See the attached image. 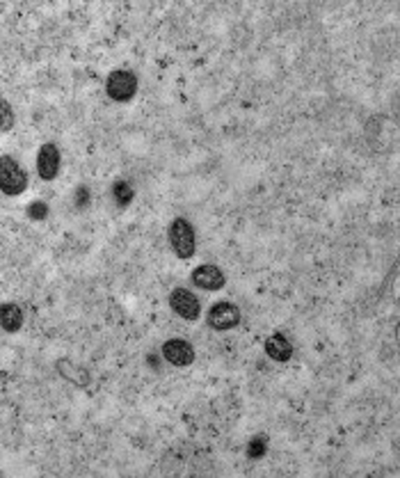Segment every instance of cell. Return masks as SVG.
Wrapping results in <instances>:
<instances>
[{
  "mask_svg": "<svg viewBox=\"0 0 400 478\" xmlns=\"http://www.w3.org/2000/svg\"><path fill=\"white\" fill-rule=\"evenodd\" d=\"M170 245L174 250V255L179 259H192L194 252H197V238H194V229L192 224L185 218H174L170 224Z\"/></svg>",
  "mask_w": 400,
  "mask_h": 478,
  "instance_id": "1",
  "label": "cell"
},
{
  "mask_svg": "<svg viewBox=\"0 0 400 478\" xmlns=\"http://www.w3.org/2000/svg\"><path fill=\"white\" fill-rule=\"evenodd\" d=\"M28 188V174L12 156H0V190L16 197Z\"/></svg>",
  "mask_w": 400,
  "mask_h": 478,
  "instance_id": "2",
  "label": "cell"
},
{
  "mask_svg": "<svg viewBox=\"0 0 400 478\" xmlns=\"http://www.w3.org/2000/svg\"><path fill=\"white\" fill-rule=\"evenodd\" d=\"M105 92H108V96L117 103L131 101L133 96L138 94V76L133 71L117 69L108 76V81H105Z\"/></svg>",
  "mask_w": 400,
  "mask_h": 478,
  "instance_id": "3",
  "label": "cell"
},
{
  "mask_svg": "<svg viewBox=\"0 0 400 478\" xmlns=\"http://www.w3.org/2000/svg\"><path fill=\"white\" fill-rule=\"evenodd\" d=\"M206 323H208V327H213L216 332H229L233 327H238L240 309L233 305V302H216V305L208 309Z\"/></svg>",
  "mask_w": 400,
  "mask_h": 478,
  "instance_id": "4",
  "label": "cell"
},
{
  "mask_svg": "<svg viewBox=\"0 0 400 478\" xmlns=\"http://www.w3.org/2000/svg\"><path fill=\"white\" fill-rule=\"evenodd\" d=\"M170 307L177 316H181L183 320H197L201 316V302L199 298L192 293L190 288H174L170 296Z\"/></svg>",
  "mask_w": 400,
  "mask_h": 478,
  "instance_id": "5",
  "label": "cell"
},
{
  "mask_svg": "<svg viewBox=\"0 0 400 478\" xmlns=\"http://www.w3.org/2000/svg\"><path fill=\"white\" fill-rule=\"evenodd\" d=\"M163 357L167 359L170 364H174V366H190L192 362H194V348H192V344L190 341H185V339H170V341H165L163 344Z\"/></svg>",
  "mask_w": 400,
  "mask_h": 478,
  "instance_id": "6",
  "label": "cell"
},
{
  "mask_svg": "<svg viewBox=\"0 0 400 478\" xmlns=\"http://www.w3.org/2000/svg\"><path fill=\"white\" fill-rule=\"evenodd\" d=\"M192 284L204 291H220L224 284H227V277H224V272L218 266L204 263V266L192 270Z\"/></svg>",
  "mask_w": 400,
  "mask_h": 478,
  "instance_id": "7",
  "label": "cell"
},
{
  "mask_svg": "<svg viewBox=\"0 0 400 478\" xmlns=\"http://www.w3.org/2000/svg\"><path fill=\"white\" fill-rule=\"evenodd\" d=\"M60 149L55 147V144H44L42 149H39V156H37V172L39 177L44 181H51L57 177V172H60Z\"/></svg>",
  "mask_w": 400,
  "mask_h": 478,
  "instance_id": "8",
  "label": "cell"
},
{
  "mask_svg": "<svg viewBox=\"0 0 400 478\" xmlns=\"http://www.w3.org/2000/svg\"><path fill=\"white\" fill-rule=\"evenodd\" d=\"M266 353L275 362H288L293 357V344L281 332H275V334L266 339Z\"/></svg>",
  "mask_w": 400,
  "mask_h": 478,
  "instance_id": "9",
  "label": "cell"
},
{
  "mask_svg": "<svg viewBox=\"0 0 400 478\" xmlns=\"http://www.w3.org/2000/svg\"><path fill=\"white\" fill-rule=\"evenodd\" d=\"M23 325V309L14 302L0 305V327L5 332H18Z\"/></svg>",
  "mask_w": 400,
  "mask_h": 478,
  "instance_id": "10",
  "label": "cell"
},
{
  "mask_svg": "<svg viewBox=\"0 0 400 478\" xmlns=\"http://www.w3.org/2000/svg\"><path fill=\"white\" fill-rule=\"evenodd\" d=\"M133 197H135V192H133V185L129 181H124V179L114 181V185H112V199L119 204V206H129V204L133 202Z\"/></svg>",
  "mask_w": 400,
  "mask_h": 478,
  "instance_id": "11",
  "label": "cell"
},
{
  "mask_svg": "<svg viewBox=\"0 0 400 478\" xmlns=\"http://www.w3.org/2000/svg\"><path fill=\"white\" fill-rule=\"evenodd\" d=\"M268 451V437L266 435H257L252 437L249 444H247V457L249 460H261L263 455Z\"/></svg>",
  "mask_w": 400,
  "mask_h": 478,
  "instance_id": "12",
  "label": "cell"
},
{
  "mask_svg": "<svg viewBox=\"0 0 400 478\" xmlns=\"http://www.w3.org/2000/svg\"><path fill=\"white\" fill-rule=\"evenodd\" d=\"M14 126V110L5 99H0V133L12 131Z\"/></svg>",
  "mask_w": 400,
  "mask_h": 478,
  "instance_id": "13",
  "label": "cell"
},
{
  "mask_svg": "<svg viewBox=\"0 0 400 478\" xmlns=\"http://www.w3.org/2000/svg\"><path fill=\"white\" fill-rule=\"evenodd\" d=\"M28 218L37 220V222L46 220L48 218V204L46 202H33L30 206H28Z\"/></svg>",
  "mask_w": 400,
  "mask_h": 478,
  "instance_id": "14",
  "label": "cell"
},
{
  "mask_svg": "<svg viewBox=\"0 0 400 478\" xmlns=\"http://www.w3.org/2000/svg\"><path fill=\"white\" fill-rule=\"evenodd\" d=\"M73 199H76V204L78 206H85V204H90V199H92V194H90V190L85 188V185H81V188L76 190V194H73Z\"/></svg>",
  "mask_w": 400,
  "mask_h": 478,
  "instance_id": "15",
  "label": "cell"
}]
</instances>
